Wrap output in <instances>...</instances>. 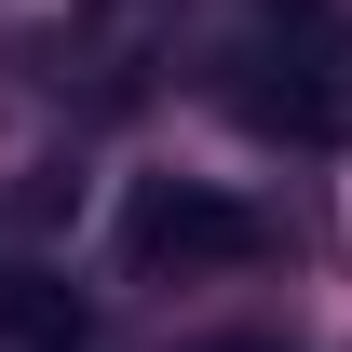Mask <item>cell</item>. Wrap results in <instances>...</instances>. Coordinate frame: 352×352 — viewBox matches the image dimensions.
Instances as JSON below:
<instances>
[{
  "label": "cell",
  "instance_id": "cell-3",
  "mask_svg": "<svg viewBox=\"0 0 352 352\" xmlns=\"http://www.w3.org/2000/svg\"><path fill=\"white\" fill-rule=\"evenodd\" d=\"M0 339L14 352H95V311L54 285V271H0Z\"/></svg>",
  "mask_w": 352,
  "mask_h": 352
},
{
  "label": "cell",
  "instance_id": "cell-4",
  "mask_svg": "<svg viewBox=\"0 0 352 352\" xmlns=\"http://www.w3.org/2000/svg\"><path fill=\"white\" fill-rule=\"evenodd\" d=\"M190 352H285V339H190Z\"/></svg>",
  "mask_w": 352,
  "mask_h": 352
},
{
  "label": "cell",
  "instance_id": "cell-5",
  "mask_svg": "<svg viewBox=\"0 0 352 352\" xmlns=\"http://www.w3.org/2000/svg\"><path fill=\"white\" fill-rule=\"evenodd\" d=\"M285 14H298V0H285Z\"/></svg>",
  "mask_w": 352,
  "mask_h": 352
},
{
  "label": "cell",
  "instance_id": "cell-1",
  "mask_svg": "<svg viewBox=\"0 0 352 352\" xmlns=\"http://www.w3.org/2000/svg\"><path fill=\"white\" fill-rule=\"evenodd\" d=\"M122 258L135 271H244L271 258V217L244 204V190H217V176H135L122 190Z\"/></svg>",
  "mask_w": 352,
  "mask_h": 352
},
{
  "label": "cell",
  "instance_id": "cell-2",
  "mask_svg": "<svg viewBox=\"0 0 352 352\" xmlns=\"http://www.w3.org/2000/svg\"><path fill=\"white\" fill-rule=\"evenodd\" d=\"M230 122L325 149V135H339V82H325V68H285V54H244V68H230Z\"/></svg>",
  "mask_w": 352,
  "mask_h": 352
}]
</instances>
